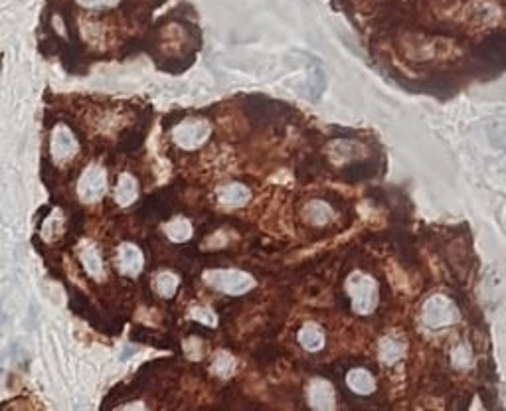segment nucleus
Segmentation results:
<instances>
[{
  "label": "nucleus",
  "instance_id": "obj_8",
  "mask_svg": "<svg viewBox=\"0 0 506 411\" xmlns=\"http://www.w3.org/2000/svg\"><path fill=\"white\" fill-rule=\"evenodd\" d=\"M78 149L75 145V138L69 133L66 127H57L54 131V137H52V154H54L55 161H66L68 156H71Z\"/></svg>",
  "mask_w": 506,
  "mask_h": 411
},
{
  "label": "nucleus",
  "instance_id": "obj_1",
  "mask_svg": "<svg viewBox=\"0 0 506 411\" xmlns=\"http://www.w3.org/2000/svg\"><path fill=\"white\" fill-rule=\"evenodd\" d=\"M346 293L358 315H370L378 307V285L370 275L354 271L346 281Z\"/></svg>",
  "mask_w": 506,
  "mask_h": 411
},
{
  "label": "nucleus",
  "instance_id": "obj_19",
  "mask_svg": "<svg viewBox=\"0 0 506 411\" xmlns=\"http://www.w3.org/2000/svg\"><path fill=\"white\" fill-rule=\"evenodd\" d=\"M469 362H471V352H469V348H465V346L455 348V352H453V364H455L457 368H467Z\"/></svg>",
  "mask_w": 506,
  "mask_h": 411
},
{
  "label": "nucleus",
  "instance_id": "obj_12",
  "mask_svg": "<svg viewBox=\"0 0 506 411\" xmlns=\"http://www.w3.org/2000/svg\"><path fill=\"white\" fill-rule=\"evenodd\" d=\"M135 198H137V182L133 176L123 174L115 190V200L119 202V206H129Z\"/></svg>",
  "mask_w": 506,
  "mask_h": 411
},
{
  "label": "nucleus",
  "instance_id": "obj_10",
  "mask_svg": "<svg viewBox=\"0 0 506 411\" xmlns=\"http://www.w3.org/2000/svg\"><path fill=\"white\" fill-rule=\"evenodd\" d=\"M346 384L348 387L356 392V394H360V396H368L372 394L374 390H376V382H374V378L370 376L366 370H352L348 372V376H346Z\"/></svg>",
  "mask_w": 506,
  "mask_h": 411
},
{
  "label": "nucleus",
  "instance_id": "obj_21",
  "mask_svg": "<svg viewBox=\"0 0 506 411\" xmlns=\"http://www.w3.org/2000/svg\"><path fill=\"white\" fill-rule=\"evenodd\" d=\"M82 6H87V8H103V6H113L117 4L119 0H78Z\"/></svg>",
  "mask_w": 506,
  "mask_h": 411
},
{
  "label": "nucleus",
  "instance_id": "obj_11",
  "mask_svg": "<svg viewBox=\"0 0 506 411\" xmlns=\"http://www.w3.org/2000/svg\"><path fill=\"white\" fill-rule=\"evenodd\" d=\"M299 342H301L302 348H307L311 352H316L325 344V334H323V330L318 329L316 325H305L301 332H299Z\"/></svg>",
  "mask_w": 506,
  "mask_h": 411
},
{
  "label": "nucleus",
  "instance_id": "obj_13",
  "mask_svg": "<svg viewBox=\"0 0 506 411\" xmlns=\"http://www.w3.org/2000/svg\"><path fill=\"white\" fill-rule=\"evenodd\" d=\"M80 255H82V263L83 267H85V271L91 275V277H99L101 271H103V263H101V255H99L96 246H91V244L83 246Z\"/></svg>",
  "mask_w": 506,
  "mask_h": 411
},
{
  "label": "nucleus",
  "instance_id": "obj_5",
  "mask_svg": "<svg viewBox=\"0 0 506 411\" xmlns=\"http://www.w3.org/2000/svg\"><path fill=\"white\" fill-rule=\"evenodd\" d=\"M105 194V172L97 166H91L83 172L80 180V196L85 202H97Z\"/></svg>",
  "mask_w": 506,
  "mask_h": 411
},
{
  "label": "nucleus",
  "instance_id": "obj_20",
  "mask_svg": "<svg viewBox=\"0 0 506 411\" xmlns=\"http://www.w3.org/2000/svg\"><path fill=\"white\" fill-rule=\"evenodd\" d=\"M192 316H194L198 322H204V325H210V327H212V325H216V316L212 315L210 311H206V309H198V311H194Z\"/></svg>",
  "mask_w": 506,
  "mask_h": 411
},
{
  "label": "nucleus",
  "instance_id": "obj_17",
  "mask_svg": "<svg viewBox=\"0 0 506 411\" xmlns=\"http://www.w3.org/2000/svg\"><path fill=\"white\" fill-rule=\"evenodd\" d=\"M214 372L222 376V378H228L233 372V358L228 352H219L218 356L214 358Z\"/></svg>",
  "mask_w": 506,
  "mask_h": 411
},
{
  "label": "nucleus",
  "instance_id": "obj_3",
  "mask_svg": "<svg viewBox=\"0 0 506 411\" xmlns=\"http://www.w3.org/2000/svg\"><path fill=\"white\" fill-rule=\"evenodd\" d=\"M206 281L228 295H242L253 287V279L242 271H210L206 275Z\"/></svg>",
  "mask_w": 506,
  "mask_h": 411
},
{
  "label": "nucleus",
  "instance_id": "obj_6",
  "mask_svg": "<svg viewBox=\"0 0 506 411\" xmlns=\"http://www.w3.org/2000/svg\"><path fill=\"white\" fill-rule=\"evenodd\" d=\"M404 352H406V344L399 336H394V334L383 336L378 344V358L386 366H394L396 362H399L404 358Z\"/></svg>",
  "mask_w": 506,
  "mask_h": 411
},
{
  "label": "nucleus",
  "instance_id": "obj_16",
  "mask_svg": "<svg viewBox=\"0 0 506 411\" xmlns=\"http://www.w3.org/2000/svg\"><path fill=\"white\" fill-rule=\"evenodd\" d=\"M154 287H156V291H159L163 297H172V295L177 293L178 279L172 273L159 275L156 281H154Z\"/></svg>",
  "mask_w": 506,
  "mask_h": 411
},
{
  "label": "nucleus",
  "instance_id": "obj_18",
  "mask_svg": "<svg viewBox=\"0 0 506 411\" xmlns=\"http://www.w3.org/2000/svg\"><path fill=\"white\" fill-rule=\"evenodd\" d=\"M309 218L315 223H325L330 218V208L323 202H313L309 206Z\"/></svg>",
  "mask_w": 506,
  "mask_h": 411
},
{
  "label": "nucleus",
  "instance_id": "obj_14",
  "mask_svg": "<svg viewBox=\"0 0 506 411\" xmlns=\"http://www.w3.org/2000/svg\"><path fill=\"white\" fill-rule=\"evenodd\" d=\"M249 198L247 188L240 186V184H232V186H226L219 190V202L226 206H240L246 202Z\"/></svg>",
  "mask_w": 506,
  "mask_h": 411
},
{
  "label": "nucleus",
  "instance_id": "obj_9",
  "mask_svg": "<svg viewBox=\"0 0 506 411\" xmlns=\"http://www.w3.org/2000/svg\"><path fill=\"white\" fill-rule=\"evenodd\" d=\"M117 263H119V269H121L125 275L135 277V275L143 269V255H141V251H138L135 246L125 244V246H121V249H119Z\"/></svg>",
  "mask_w": 506,
  "mask_h": 411
},
{
  "label": "nucleus",
  "instance_id": "obj_4",
  "mask_svg": "<svg viewBox=\"0 0 506 411\" xmlns=\"http://www.w3.org/2000/svg\"><path fill=\"white\" fill-rule=\"evenodd\" d=\"M210 137V127L204 121H184L174 129V140L182 149H196Z\"/></svg>",
  "mask_w": 506,
  "mask_h": 411
},
{
  "label": "nucleus",
  "instance_id": "obj_15",
  "mask_svg": "<svg viewBox=\"0 0 506 411\" xmlns=\"http://www.w3.org/2000/svg\"><path fill=\"white\" fill-rule=\"evenodd\" d=\"M166 235L172 239V241H177V244H182V241H186L188 237L192 235V228L190 223L186 221V219L178 218V219H172L168 226H166Z\"/></svg>",
  "mask_w": 506,
  "mask_h": 411
},
{
  "label": "nucleus",
  "instance_id": "obj_7",
  "mask_svg": "<svg viewBox=\"0 0 506 411\" xmlns=\"http://www.w3.org/2000/svg\"><path fill=\"white\" fill-rule=\"evenodd\" d=\"M309 401L315 410H332L334 408V390L327 380H315L309 387Z\"/></svg>",
  "mask_w": 506,
  "mask_h": 411
},
{
  "label": "nucleus",
  "instance_id": "obj_2",
  "mask_svg": "<svg viewBox=\"0 0 506 411\" xmlns=\"http://www.w3.org/2000/svg\"><path fill=\"white\" fill-rule=\"evenodd\" d=\"M424 322L429 329H445L459 320V311L447 297L433 295L424 304Z\"/></svg>",
  "mask_w": 506,
  "mask_h": 411
}]
</instances>
